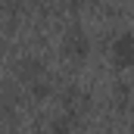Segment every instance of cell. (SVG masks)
<instances>
[{
  "instance_id": "1",
  "label": "cell",
  "mask_w": 134,
  "mask_h": 134,
  "mask_svg": "<svg viewBox=\"0 0 134 134\" xmlns=\"http://www.w3.org/2000/svg\"><path fill=\"white\" fill-rule=\"evenodd\" d=\"M63 53H66L69 59H84L91 53V37L81 28H69L66 37H63Z\"/></svg>"
},
{
  "instance_id": "2",
  "label": "cell",
  "mask_w": 134,
  "mask_h": 134,
  "mask_svg": "<svg viewBox=\"0 0 134 134\" xmlns=\"http://www.w3.org/2000/svg\"><path fill=\"white\" fill-rule=\"evenodd\" d=\"M109 56H112V63H115L119 69H122V66H131V63H134V34L115 37L112 47H109Z\"/></svg>"
},
{
  "instance_id": "3",
  "label": "cell",
  "mask_w": 134,
  "mask_h": 134,
  "mask_svg": "<svg viewBox=\"0 0 134 134\" xmlns=\"http://www.w3.org/2000/svg\"><path fill=\"white\" fill-rule=\"evenodd\" d=\"M16 75H19V81H25V84H37V81H41V63L25 59V63L16 66Z\"/></svg>"
}]
</instances>
